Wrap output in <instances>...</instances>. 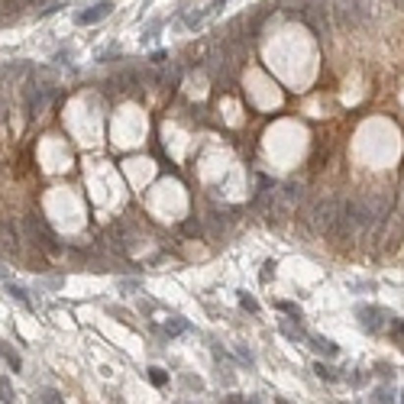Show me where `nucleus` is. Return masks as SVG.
Wrapping results in <instances>:
<instances>
[{
  "label": "nucleus",
  "mask_w": 404,
  "mask_h": 404,
  "mask_svg": "<svg viewBox=\"0 0 404 404\" xmlns=\"http://www.w3.org/2000/svg\"><path fill=\"white\" fill-rule=\"evenodd\" d=\"M0 356L7 359V365L13 369V372H20V369H23V359L13 352V346H10V343H0Z\"/></svg>",
  "instance_id": "nucleus-3"
},
{
  "label": "nucleus",
  "mask_w": 404,
  "mask_h": 404,
  "mask_svg": "<svg viewBox=\"0 0 404 404\" xmlns=\"http://www.w3.org/2000/svg\"><path fill=\"white\" fill-rule=\"evenodd\" d=\"M23 233L29 236L32 246L39 249H49V252H55V233L49 230V223L42 217H36V214H29V217H23Z\"/></svg>",
  "instance_id": "nucleus-1"
},
{
  "label": "nucleus",
  "mask_w": 404,
  "mask_h": 404,
  "mask_svg": "<svg viewBox=\"0 0 404 404\" xmlns=\"http://www.w3.org/2000/svg\"><path fill=\"white\" fill-rule=\"evenodd\" d=\"M110 10H113V3H110V0H101V3H94V7H87L84 13H78L75 20H78L81 26H91V23H101V20L110 13Z\"/></svg>",
  "instance_id": "nucleus-2"
},
{
  "label": "nucleus",
  "mask_w": 404,
  "mask_h": 404,
  "mask_svg": "<svg viewBox=\"0 0 404 404\" xmlns=\"http://www.w3.org/2000/svg\"><path fill=\"white\" fill-rule=\"evenodd\" d=\"M149 381H152V385H159V388H162L165 381H168V375H165V369H159V365H152V369H149Z\"/></svg>",
  "instance_id": "nucleus-5"
},
{
  "label": "nucleus",
  "mask_w": 404,
  "mask_h": 404,
  "mask_svg": "<svg viewBox=\"0 0 404 404\" xmlns=\"http://www.w3.org/2000/svg\"><path fill=\"white\" fill-rule=\"evenodd\" d=\"M36 401H49V404H58V401H62V395H58V391H55V388H42L39 395H36Z\"/></svg>",
  "instance_id": "nucleus-6"
},
{
  "label": "nucleus",
  "mask_w": 404,
  "mask_h": 404,
  "mask_svg": "<svg viewBox=\"0 0 404 404\" xmlns=\"http://www.w3.org/2000/svg\"><path fill=\"white\" fill-rule=\"evenodd\" d=\"M317 375H320V378H336V375L330 372V369H326V365H317Z\"/></svg>",
  "instance_id": "nucleus-9"
},
{
  "label": "nucleus",
  "mask_w": 404,
  "mask_h": 404,
  "mask_svg": "<svg viewBox=\"0 0 404 404\" xmlns=\"http://www.w3.org/2000/svg\"><path fill=\"white\" fill-rule=\"evenodd\" d=\"M0 281H7V269H3V262H0Z\"/></svg>",
  "instance_id": "nucleus-11"
},
{
  "label": "nucleus",
  "mask_w": 404,
  "mask_h": 404,
  "mask_svg": "<svg viewBox=\"0 0 404 404\" xmlns=\"http://www.w3.org/2000/svg\"><path fill=\"white\" fill-rule=\"evenodd\" d=\"M240 301H242V307H249V311H256V301H252V297H246V295H242Z\"/></svg>",
  "instance_id": "nucleus-10"
},
{
  "label": "nucleus",
  "mask_w": 404,
  "mask_h": 404,
  "mask_svg": "<svg viewBox=\"0 0 404 404\" xmlns=\"http://www.w3.org/2000/svg\"><path fill=\"white\" fill-rule=\"evenodd\" d=\"M307 340L314 343V350L317 352H326V356H336V346L330 340H323V336H307Z\"/></svg>",
  "instance_id": "nucleus-4"
},
{
  "label": "nucleus",
  "mask_w": 404,
  "mask_h": 404,
  "mask_svg": "<svg viewBox=\"0 0 404 404\" xmlns=\"http://www.w3.org/2000/svg\"><path fill=\"white\" fill-rule=\"evenodd\" d=\"M7 291H10V295H13L20 304H26V307H29V295H26V288H20V285H7Z\"/></svg>",
  "instance_id": "nucleus-7"
},
{
  "label": "nucleus",
  "mask_w": 404,
  "mask_h": 404,
  "mask_svg": "<svg viewBox=\"0 0 404 404\" xmlns=\"http://www.w3.org/2000/svg\"><path fill=\"white\" fill-rule=\"evenodd\" d=\"M0 401H13V391H10L7 378H0Z\"/></svg>",
  "instance_id": "nucleus-8"
}]
</instances>
